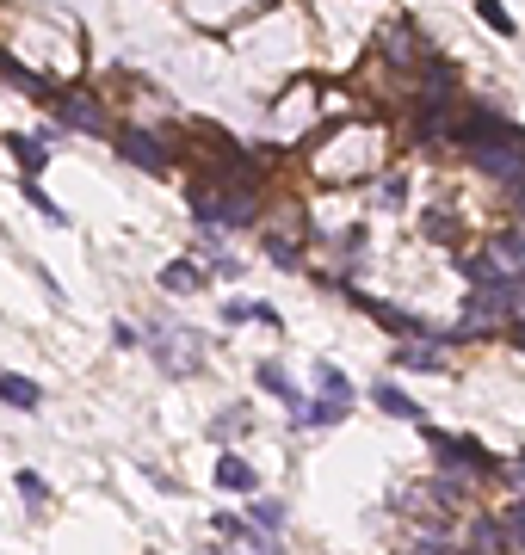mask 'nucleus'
I'll return each instance as SVG.
<instances>
[{"mask_svg":"<svg viewBox=\"0 0 525 555\" xmlns=\"http://www.w3.org/2000/svg\"><path fill=\"white\" fill-rule=\"evenodd\" d=\"M56 124L93 136V130H105V105H99L93 93H62V99H56Z\"/></svg>","mask_w":525,"mask_h":555,"instance_id":"obj_1","label":"nucleus"},{"mask_svg":"<svg viewBox=\"0 0 525 555\" xmlns=\"http://www.w3.org/2000/svg\"><path fill=\"white\" fill-rule=\"evenodd\" d=\"M118 136V155L130 161V167H143V173H167L173 161H167V148L149 136V130H112Z\"/></svg>","mask_w":525,"mask_h":555,"instance_id":"obj_2","label":"nucleus"},{"mask_svg":"<svg viewBox=\"0 0 525 555\" xmlns=\"http://www.w3.org/2000/svg\"><path fill=\"white\" fill-rule=\"evenodd\" d=\"M427 444L439 451V463H451V469H495V457H488L482 444H470V438H445L439 426H427Z\"/></svg>","mask_w":525,"mask_h":555,"instance_id":"obj_3","label":"nucleus"},{"mask_svg":"<svg viewBox=\"0 0 525 555\" xmlns=\"http://www.w3.org/2000/svg\"><path fill=\"white\" fill-rule=\"evenodd\" d=\"M217 488H223V494H254V488H260V475L248 469V457L223 451V457H217Z\"/></svg>","mask_w":525,"mask_h":555,"instance_id":"obj_4","label":"nucleus"},{"mask_svg":"<svg viewBox=\"0 0 525 555\" xmlns=\"http://www.w3.org/2000/svg\"><path fill=\"white\" fill-rule=\"evenodd\" d=\"M371 401L383 407V414H396V420H414V426H427V414H420V401H414V395H402L396 383H377V389H371Z\"/></svg>","mask_w":525,"mask_h":555,"instance_id":"obj_5","label":"nucleus"},{"mask_svg":"<svg viewBox=\"0 0 525 555\" xmlns=\"http://www.w3.org/2000/svg\"><path fill=\"white\" fill-rule=\"evenodd\" d=\"M488 259H501L507 272H525V222H519V229H507V235H495V241H488Z\"/></svg>","mask_w":525,"mask_h":555,"instance_id":"obj_6","label":"nucleus"},{"mask_svg":"<svg viewBox=\"0 0 525 555\" xmlns=\"http://www.w3.org/2000/svg\"><path fill=\"white\" fill-rule=\"evenodd\" d=\"M161 284L173 296H192V290H204V266H198V259H173V266L161 272Z\"/></svg>","mask_w":525,"mask_h":555,"instance_id":"obj_7","label":"nucleus"},{"mask_svg":"<svg viewBox=\"0 0 525 555\" xmlns=\"http://www.w3.org/2000/svg\"><path fill=\"white\" fill-rule=\"evenodd\" d=\"M377 44H383V56H390V62H414V56H420V44H414V25H383V37H377Z\"/></svg>","mask_w":525,"mask_h":555,"instance_id":"obj_8","label":"nucleus"},{"mask_svg":"<svg viewBox=\"0 0 525 555\" xmlns=\"http://www.w3.org/2000/svg\"><path fill=\"white\" fill-rule=\"evenodd\" d=\"M260 389H266V395H278V401L291 407V414H303V395H297V383H291L278 364H260Z\"/></svg>","mask_w":525,"mask_h":555,"instance_id":"obj_9","label":"nucleus"},{"mask_svg":"<svg viewBox=\"0 0 525 555\" xmlns=\"http://www.w3.org/2000/svg\"><path fill=\"white\" fill-rule=\"evenodd\" d=\"M0 401L19 407V414H31V407L44 401V389H38V383H25V377H0Z\"/></svg>","mask_w":525,"mask_h":555,"instance_id":"obj_10","label":"nucleus"},{"mask_svg":"<svg viewBox=\"0 0 525 555\" xmlns=\"http://www.w3.org/2000/svg\"><path fill=\"white\" fill-rule=\"evenodd\" d=\"M0 74H7V81L19 87V93H31V99H50V81H38V74H31V68H19L7 50H0Z\"/></svg>","mask_w":525,"mask_h":555,"instance_id":"obj_11","label":"nucleus"},{"mask_svg":"<svg viewBox=\"0 0 525 555\" xmlns=\"http://www.w3.org/2000/svg\"><path fill=\"white\" fill-rule=\"evenodd\" d=\"M7 148H13V161H19L25 173H38V167L50 161V142H38V136H7Z\"/></svg>","mask_w":525,"mask_h":555,"instance_id":"obj_12","label":"nucleus"},{"mask_svg":"<svg viewBox=\"0 0 525 555\" xmlns=\"http://www.w3.org/2000/svg\"><path fill=\"white\" fill-rule=\"evenodd\" d=\"M13 481H19V500H25V512L38 518V512H44V500H50V494H44V475H38V469H19Z\"/></svg>","mask_w":525,"mask_h":555,"instance_id":"obj_13","label":"nucleus"},{"mask_svg":"<svg viewBox=\"0 0 525 555\" xmlns=\"http://www.w3.org/2000/svg\"><path fill=\"white\" fill-rule=\"evenodd\" d=\"M315 383H322V401H353V383H346L334 364H315Z\"/></svg>","mask_w":525,"mask_h":555,"instance_id":"obj_14","label":"nucleus"},{"mask_svg":"<svg viewBox=\"0 0 525 555\" xmlns=\"http://www.w3.org/2000/svg\"><path fill=\"white\" fill-rule=\"evenodd\" d=\"M476 13H482V25H495L501 37H513V13L501 7V0H476Z\"/></svg>","mask_w":525,"mask_h":555,"instance_id":"obj_15","label":"nucleus"},{"mask_svg":"<svg viewBox=\"0 0 525 555\" xmlns=\"http://www.w3.org/2000/svg\"><path fill=\"white\" fill-rule=\"evenodd\" d=\"M25 198H31V204H38V210H44V216L56 222V229H62V222H68V216H62V210L50 204V192H44V185H38V179H25Z\"/></svg>","mask_w":525,"mask_h":555,"instance_id":"obj_16","label":"nucleus"},{"mask_svg":"<svg viewBox=\"0 0 525 555\" xmlns=\"http://www.w3.org/2000/svg\"><path fill=\"white\" fill-rule=\"evenodd\" d=\"M254 525L278 537V525H285V506H278V500H260V506H254Z\"/></svg>","mask_w":525,"mask_h":555,"instance_id":"obj_17","label":"nucleus"},{"mask_svg":"<svg viewBox=\"0 0 525 555\" xmlns=\"http://www.w3.org/2000/svg\"><path fill=\"white\" fill-rule=\"evenodd\" d=\"M402 364H414V370H445V358H439L433 346H408V352H402Z\"/></svg>","mask_w":525,"mask_h":555,"instance_id":"obj_18","label":"nucleus"},{"mask_svg":"<svg viewBox=\"0 0 525 555\" xmlns=\"http://www.w3.org/2000/svg\"><path fill=\"white\" fill-rule=\"evenodd\" d=\"M254 420H248V407H229V414L217 420V438H229V432H248Z\"/></svg>","mask_w":525,"mask_h":555,"instance_id":"obj_19","label":"nucleus"},{"mask_svg":"<svg viewBox=\"0 0 525 555\" xmlns=\"http://www.w3.org/2000/svg\"><path fill=\"white\" fill-rule=\"evenodd\" d=\"M427 235H433V241H458V222L433 210V216H427Z\"/></svg>","mask_w":525,"mask_h":555,"instance_id":"obj_20","label":"nucleus"},{"mask_svg":"<svg viewBox=\"0 0 525 555\" xmlns=\"http://www.w3.org/2000/svg\"><path fill=\"white\" fill-rule=\"evenodd\" d=\"M507 303H513V315H525V272H513V284H507Z\"/></svg>","mask_w":525,"mask_h":555,"instance_id":"obj_21","label":"nucleus"},{"mask_svg":"<svg viewBox=\"0 0 525 555\" xmlns=\"http://www.w3.org/2000/svg\"><path fill=\"white\" fill-rule=\"evenodd\" d=\"M402 198H408V179L390 173V179H383V204H402Z\"/></svg>","mask_w":525,"mask_h":555,"instance_id":"obj_22","label":"nucleus"},{"mask_svg":"<svg viewBox=\"0 0 525 555\" xmlns=\"http://www.w3.org/2000/svg\"><path fill=\"white\" fill-rule=\"evenodd\" d=\"M266 253L278 259V266H297V247H291V241H266Z\"/></svg>","mask_w":525,"mask_h":555,"instance_id":"obj_23","label":"nucleus"},{"mask_svg":"<svg viewBox=\"0 0 525 555\" xmlns=\"http://www.w3.org/2000/svg\"><path fill=\"white\" fill-rule=\"evenodd\" d=\"M507 525H513V543L525 549V506H513V512H507Z\"/></svg>","mask_w":525,"mask_h":555,"instance_id":"obj_24","label":"nucleus"},{"mask_svg":"<svg viewBox=\"0 0 525 555\" xmlns=\"http://www.w3.org/2000/svg\"><path fill=\"white\" fill-rule=\"evenodd\" d=\"M519 352H525V327H519Z\"/></svg>","mask_w":525,"mask_h":555,"instance_id":"obj_25","label":"nucleus"},{"mask_svg":"<svg viewBox=\"0 0 525 555\" xmlns=\"http://www.w3.org/2000/svg\"><path fill=\"white\" fill-rule=\"evenodd\" d=\"M519 198H525V192H519Z\"/></svg>","mask_w":525,"mask_h":555,"instance_id":"obj_26","label":"nucleus"}]
</instances>
